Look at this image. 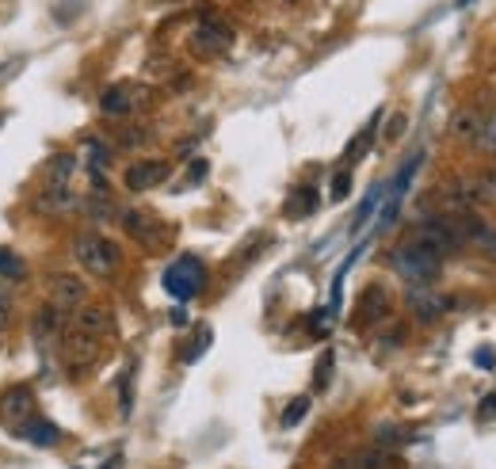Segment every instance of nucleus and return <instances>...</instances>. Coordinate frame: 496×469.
<instances>
[{"instance_id": "f257e3e1", "label": "nucleus", "mask_w": 496, "mask_h": 469, "mask_svg": "<svg viewBox=\"0 0 496 469\" xmlns=\"http://www.w3.org/2000/svg\"><path fill=\"white\" fill-rule=\"evenodd\" d=\"M390 268H393V275H401L409 286H428V283H436L443 260L409 237L405 245H398L390 252Z\"/></svg>"}, {"instance_id": "f03ea898", "label": "nucleus", "mask_w": 496, "mask_h": 469, "mask_svg": "<svg viewBox=\"0 0 496 469\" xmlns=\"http://www.w3.org/2000/svg\"><path fill=\"white\" fill-rule=\"evenodd\" d=\"M73 256L88 275H99V278H107L114 268H119V248H114L107 237H99V233H76Z\"/></svg>"}, {"instance_id": "7ed1b4c3", "label": "nucleus", "mask_w": 496, "mask_h": 469, "mask_svg": "<svg viewBox=\"0 0 496 469\" xmlns=\"http://www.w3.org/2000/svg\"><path fill=\"white\" fill-rule=\"evenodd\" d=\"M207 283V271H202V263L195 256H180L172 263L169 271H164V290L176 298V301H191Z\"/></svg>"}, {"instance_id": "20e7f679", "label": "nucleus", "mask_w": 496, "mask_h": 469, "mask_svg": "<svg viewBox=\"0 0 496 469\" xmlns=\"http://www.w3.org/2000/svg\"><path fill=\"white\" fill-rule=\"evenodd\" d=\"M447 199L458 210L466 207H496V172H481L474 180H454L447 187Z\"/></svg>"}, {"instance_id": "39448f33", "label": "nucleus", "mask_w": 496, "mask_h": 469, "mask_svg": "<svg viewBox=\"0 0 496 469\" xmlns=\"http://www.w3.org/2000/svg\"><path fill=\"white\" fill-rule=\"evenodd\" d=\"M122 230H126V237L146 248H161L169 240V225L153 210H122Z\"/></svg>"}, {"instance_id": "423d86ee", "label": "nucleus", "mask_w": 496, "mask_h": 469, "mask_svg": "<svg viewBox=\"0 0 496 469\" xmlns=\"http://www.w3.org/2000/svg\"><path fill=\"white\" fill-rule=\"evenodd\" d=\"M35 416V393L31 386H12L0 393V424L12 427V431H20L23 424H28Z\"/></svg>"}, {"instance_id": "0eeeda50", "label": "nucleus", "mask_w": 496, "mask_h": 469, "mask_svg": "<svg viewBox=\"0 0 496 469\" xmlns=\"http://www.w3.org/2000/svg\"><path fill=\"white\" fill-rule=\"evenodd\" d=\"M191 46L199 50V54H207V58H218L225 54L229 46H233V27L222 20H199V27L191 31Z\"/></svg>"}, {"instance_id": "6e6552de", "label": "nucleus", "mask_w": 496, "mask_h": 469, "mask_svg": "<svg viewBox=\"0 0 496 469\" xmlns=\"http://www.w3.org/2000/svg\"><path fill=\"white\" fill-rule=\"evenodd\" d=\"M88 301V286L81 275H58L54 283H50V306H58L61 313H73L76 306H84Z\"/></svg>"}, {"instance_id": "1a4fd4ad", "label": "nucleus", "mask_w": 496, "mask_h": 469, "mask_svg": "<svg viewBox=\"0 0 496 469\" xmlns=\"http://www.w3.org/2000/svg\"><path fill=\"white\" fill-rule=\"evenodd\" d=\"M405 306H409V313L416 317V321L431 324V321H439V317L451 309V301H447V298H439L436 290H428V286H413V290H409V298H405Z\"/></svg>"}, {"instance_id": "9d476101", "label": "nucleus", "mask_w": 496, "mask_h": 469, "mask_svg": "<svg viewBox=\"0 0 496 469\" xmlns=\"http://www.w3.org/2000/svg\"><path fill=\"white\" fill-rule=\"evenodd\" d=\"M61 355H66V363L73 366H92L99 359V336H88L81 328H73V332L61 340Z\"/></svg>"}, {"instance_id": "9b49d317", "label": "nucleus", "mask_w": 496, "mask_h": 469, "mask_svg": "<svg viewBox=\"0 0 496 469\" xmlns=\"http://www.w3.org/2000/svg\"><path fill=\"white\" fill-rule=\"evenodd\" d=\"M73 328H81V332H88V336H107L111 332V309L104 306V301L88 298L84 306L73 309Z\"/></svg>"}, {"instance_id": "f8f14e48", "label": "nucleus", "mask_w": 496, "mask_h": 469, "mask_svg": "<svg viewBox=\"0 0 496 469\" xmlns=\"http://www.w3.org/2000/svg\"><path fill=\"white\" fill-rule=\"evenodd\" d=\"M164 180H169V164L164 160H138L122 176V184L130 187V192H149V187H157Z\"/></svg>"}, {"instance_id": "ddd939ff", "label": "nucleus", "mask_w": 496, "mask_h": 469, "mask_svg": "<svg viewBox=\"0 0 496 469\" xmlns=\"http://www.w3.org/2000/svg\"><path fill=\"white\" fill-rule=\"evenodd\" d=\"M16 435H23L28 442H35V447H58V439H61V431H58V424H50V420H43V416H31L28 424H23Z\"/></svg>"}, {"instance_id": "4468645a", "label": "nucleus", "mask_w": 496, "mask_h": 469, "mask_svg": "<svg viewBox=\"0 0 496 469\" xmlns=\"http://www.w3.org/2000/svg\"><path fill=\"white\" fill-rule=\"evenodd\" d=\"M481 122H485V115H481L477 107H462V111L454 115V122H451V134L458 137V142H477Z\"/></svg>"}, {"instance_id": "2eb2a0df", "label": "nucleus", "mask_w": 496, "mask_h": 469, "mask_svg": "<svg viewBox=\"0 0 496 469\" xmlns=\"http://www.w3.org/2000/svg\"><path fill=\"white\" fill-rule=\"evenodd\" d=\"M138 104V96L130 88H107L104 96H99V107H104V115H130Z\"/></svg>"}, {"instance_id": "dca6fc26", "label": "nucleus", "mask_w": 496, "mask_h": 469, "mask_svg": "<svg viewBox=\"0 0 496 469\" xmlns=\"http://www.w3.org/2000/svg\"><path fill=\"white\" fill-rule=\"evenodd\" d=\"M58 324H61V309L58 306H43L35 313V321H31V332H35L38 344H46V340L58 336Z\"/></svg>"}, {"instance_id": "f3484780", "label": "nucleus", "mask_w": 496, "mask_h": 469, "mask_svg": "<svg viewBox=\"0 0 496 469\" xmlns=\"http://www.w3.org/2000/svg\"><path fill=\"white\" fill-rule=\"evenodd\" d=\"M313 210H317V192H313V187H298V192L287 199V214H290V218H310Z\"/></svg>"}, {"instance_id": "a211bd4d", "label": "nucleus", "mask_w": 496, "mask_h": 469, "mask_svg": "<svg viewBox=\"0 0 496 469\" xmlns=\"http://www.w3.org/2000/svg\"><path fill=\"white\" fill-rule=\"evenodd\" d=\"M386 301H390V298H386V290H382V286H366V290H363V306H366V309H363V321L371 324V321H378V317H386V309H390Z\"/></svg>"}, {"instance_id": "6ab92c4d", "label": "nucleus", "mask_w": 496, "mask_h": 469, "mask_svg": "<svg viewBox=\"0 0 496 469\" xmlns=\"http://www.w3.org/2000/svg\"><path fill=\"white\" fill-rule=\"evenodd\" d=\"M84 153H88V164H92V172H104L111 164V145H104L99 137H88L84 142Z\"/></svg>"}, {"instance_id": "aec40b11", "label": "nucleus", "mask_w": 496, "mask_h": 469, "mask_svg": "<svg viewBox=\"0 0 496 469\" xmlns=\"http://www.w3.org/2000/svg\"><path fill=\"white\" fill-rule=\"evenodd\" d=\"M0 278H12V283L28 278V268H23V260L12 256V252H4V248H0Z\"/></svg>"}, {"instance_id": "412c9836", "label": "nucleus", "mask_w": 496, "mask_h": 469, "mask_svg": "<svg viewBox=\"0 0 496 469\" xmlns=\"http://www.w3.org/2000/svg\"><path fill=\"white\" fill-rule=\"evenodd\" d=\"M355 469H386L390 465V450H366V454H355L348 458Z\"/></svg>"}, {"instance_id": "4be33fe9", "label": "nucleus", "mask_w": 496, "mask_h": 469, "mask_svg": "<svg viewBox=\"0 0 496 469\" xmlns=\"http://www.w3.org/2000/svg\"><path fill=\"white\" fill-rule=\"evenodd\" d=\"M405 439H409V435H405L398 424H382V427L374 431V442H378V447H401Z\"/></svg>"}, {"instance_id": "5701e85b", "label": "nucleus", "mask_w": 496, "mask_h": 469, "mask_svg": "<svg viewBox=\"0 0 496 469\" xmlns=\"http://www.w3.org/2000/svg\"><path fill=\"white\" fill-rule=\"evenodd\" d=\"M305 412H310V397H295L283 412V427H295L298 420H305Z\"/></svg>"}, {"instance_id": "b1692460", "label": "nucleus", "mask_w": 496, "mask_h": 469, "mask_svg": "<svg viewBox=\"0 0 496 469\" xmlns=\"http://www.w3.org/2000/svg\"><path fill=\"white\" fill-rule=\"evenodd\" d=\"M348 195H351V172L343 168V172L333 176V192H328V199H333V202H343Z\"/></svg>"}, {"instance_id": "393cba45", "label": "nucleus", "mask_w": 496, "mask_h": 469, "mask_svg": "<svg viewBox=\"0 0 496 469\" xmlns=\"http://www.w3.org/2000/svg\"><path fill=\"white\" fill-rule=\"evenodd\" d=\"M477 145L485 149V153H496V115L481 122V134H477Z\"/></svg>"}, {"instance_id": "a878e982", "label": "nucleus", "mask_w": 496, "mask_h": 469, "mask_svg": "<svg viewBox=\"0 0 496 469\" xmlns=\"http://www.w3.org/2000/svg\"><path fill=\"white\" fill-rule=\"evenodd\" d=\"M371 134H374V126H366V130H363V134H359V137H355V142L348 145V160H359V157H363V149L371 145Z\"/></svg>"}, {"instance_id": "bb28decb", "label": "nucleus", "mask_w": 496, "mask_h": 469, "mask_svg": "<svg viewBox=\"0 0 496 469\" xmlns=\"http://www.w3.org/2000/svg\"><path fill=\"white\" fill-rule=\"evenodd\" d=\"M374 207H378V192H371V195H366V202L359 207V214H355V222H351V230H363V222L374 214Z\"/></svg>"}, {"instance_id": "cd10ccee", "label": "nucleus", "mask_w": 496, "mask_h": 469, "mask_svg": "<svg viewBox=\"0 0 496 469\" xmlns=\"http://www.w3.org/2000/svg\"><path fill=\"white\" fill-rule=\"evenodd\" d=\"M474 366L477 371H496V351L492 348H477L474 351Z\"/></svg>"}, {"instance_id": "c85d7f7f", "label": "nucleus", "mask_w": 496, "mask_h": 469, "mask_svg": "<svg viewBox=\"0 0 496 469\" xmlns=\"http://www.w3.org/2000/svg\"><path fill=\"white\" fill-rule=\"evenodd\" d=\"M328 374H333V351H325L321 355V363H317V386H328Z\"/></svg>"}, {"instance_id": "c756f323", "label": "nucleus", "mask_w": 496, "mask_h": 469, "mask_svg": "<svg viewBox=\"0 0 496 469\" xmlns=\"http://www.w3.org/2000/svg\"><path fill=\"white\" fill-rule=\"evenodd\" d=\"M401 134H405V115H393L390 126H386V137L393 142V137H401Z\"/></svg>"}, {"instance_id": "7c9ffc66", "label": "nucleus", "mask_w": 496, "mask_h": 469, "mask_svg": "<svg viewBox=\"0 0 496 469\" xmlns=\"http://www.w3.org/2000/svg\"><path fill=\"white\" fill-rule=\"evenodd\" d=\"M477 416H481V420H492V416H496V393H489V401H481Z\"/></svg>"}, {"instance_id": "2f4dec72", "label": "nucleus", "mask_w": 496, "mask_h": 469, "mask_svg": "<svg viewBox=\"0 0 496 469\" xmlns=\"http://www.w3.org/2000/svg\"><path fill=\"white\" fill-rule=\"evenodd\" d=\"M8 317H12V298L4 294V290H0V328L8 324Z\"/></svg>"}, {"instance_id": "473e14b6", "label": "nucleus", "mask_w": 496, "mask_h": 469, "mask_svg": "<svg viewBox=\"0 0 496 469\" xmlns=\"http://www.w3.org/2000/svg\"><path fill=\"white\" fill-rule=\"evenodd\" d=\"M202 176H207V160L191 164V184H195V180H202Z\"/></svg>"}, {"instance_id": "72a5a7b5", "label": "nucleus", "mask_w": 496, "mask_h": 469, "mask_svg": "<svg viewBox=\"0 0 496 469\" xmlns=\"http://www.w3.org/2000/svg\"><path fill=\"white\" fill-rule=\"evenodd\" d=\"M111 469H122V458H114V462H111Z\"/></svg>"}]
</instances>
